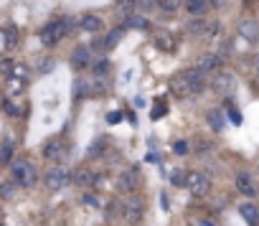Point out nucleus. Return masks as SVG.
<instances>
[{
  "mask_svg": "<svg viewBox=\"0 0 259 226\" xmlns=\"http://www.w3.org/2000/svg\"><path fill=\"white\" fill-rule=\"evenodd\" d=\"M170 92H173L176 97H191V94L203 92V74H201L198 69H186L183 74L173 76Z\"/></svg>",
  "mask_w": 259,
  "mask_h": 226,
  "instance_id": "nucleus-1",
  "label": "nucleus"
},
{
  "mask_svg": "<svg viewBox=\"0 0 259 226\" xmlns=\"http://www.w3.org/2000/svg\"><path fill=\"white\" fill-rule=\"evenodd\" d=\"M211 86H213V92H216V94L229 97V94H234V89H236V79H234L231 74H226V71H219V74L213 76Z\"/></svg>",
  "mask_w": 259,
  "mask_h": 226,
  "instance_id": "nucleus-8",
  "label": "nucleus"
},
{
  "mask_svg": "<svg viewBox=\"0 0 259 226\" xmlns=\"http://www.w3.org/2000/svg\"><path fill=\"white\" fill-rule=\"evenodd\" d=\"M44 183H46V191H64V188L71 183V173H69L64 165H56V168H51V170L46 173Z\"/></svg>",
  "mask_w": 259,
  "mask_h": 226,
  "instance_id": "nucleus-4",
  "label": "nucleus"
},
{
  "mask_svg": "<svg viewBox=\"0 0 259 226\" xmlns=\"http://www.w3.org/2000/svg\"><path fill=\"white\" fill-rule=\"evenodd\" d=\"M44 158L46 160H64L66 158V143L61 138H54L44 145Z\"/></svg>",
  "mask_w": 259,
  "mask_h": 226,
  "instance_id": "nucleus-10",
  "label": "nucleus"
},
{
  "mask_svg": "<svg viewBox=\"0 0 259 226\" xmlns=\"http://www.w3.org/2000/svg\"><path fill=\"white\" fill-rule=\"evenodd\" d=\"M168 115V102L165 99H158L155 104H153V109H150V117L153 120H160V117H165Z\"/></svg>",
  "mask_w": 259,
  "mask_h": 226,
  "instance_id": "nucleus-24",
  "label": "nucleus"
},
{
  "mask_svg": "<svg viewBox=\"0 0 259 226\" xmlns=\"http://www.w3.org/2000/svg\"><path fill=\"white\" fill-rule=\"evenodd\" d=\"M224 66V59L219 54H201L198 61H196V69L201 74H208V71H219Z\"/></svg>",
  "mask_w": 259,
  "mask_h": 226,
  "instance_id": "nucleus-9",
  "label": "nucleus"
},
{
  "mask_svg": "<svg viewBox=\"0 0 259 226\" xmlns=\"http://www.w3.org/2000/svg\"><path fill=\"white\" fill-rule=\"evenodd\" d=\"M208 125H211L213 130H224V127H226V115H224V109H219V107L208 109Z\"/></svg>",
  "mask_w": 259,
  "mask_h": 226,
  "instance_id": "nucleus-20",
  "label": "nucleus"
},
{
  "mask_svg": "<svg viewBox=\"0 0 259 226\" xmlns=\"http://www.w3.org/2000/svg\"><path fill=\"white\" fill-rule=\"evenodd\" d=\"M97 175H94V170H89V168H76L74 173H71V183H76V186H81V188H89V186H97Z\"/></svg>",
  "mask_w": 259,
  "mask_h": 226,
  "instance_id": "nucleus-11",
  "label": "nucleus"
},
{
  "mask_svg": "<svg viewBox=\"0 0 259 226\" xmlns=\"http://www.w3.org/2000/svg\"><path fill=\"white\" fill-rule=\"evenodd\" d=\"M79 26H81V31H87V33H99V31L104 28L102 18H99V16H94V13H87V16H81Z\"/></svg>",
  "mask_w": 259,
  "mask_h": 226,
  "instance_id": "nucleus-13",
  "label": "nucleus"
},
{
  "mask_svg": "<svg viewBox=\"0 0 259 226\" xmlns=\"http://www.w3.org/2000/svg\"><path fill=\"white\" fill-rule=\"evenodd\" d=\"M124 26L127 28H138V31H150V21L140 13H133L130 18H124Z\"/></svg>",
  "mask_w": 259,
  "mask_h": 226,
  "instance_id": "nucleus-21",
  "label": "nucleus"
},
{
  "mask_svg": "<svg viewBox=\"0 0 259 226\" xmlns=\"http://www.w3.org/2000/svg\"><path fill=\"white\" fill-rule=\"evenodd\" d=\"M3 107H6V112H8V115H11V117H18V115H21V109H18V107H16L13 102H6Z\"/></svg>",
  "mask_w": 259,
  "mask_h": 226,
  "instance_id": "nucleus-34",
  "label": "nucleus"
},
{
  "mask_svg": "<svg viewBox=\"0 0 259 226\" xmlns=\"http://www.w3.org/2000/svg\"><path fill=\"white\" fill-rule=\"evenodd\" d=\"M186 28H188V33H191V36H206V28H208V26H206V21H203V18H193Z\"/></svg>",
  "mask_w": 259,
  "mask_h": 226,
  "instance_id": "nucleus-23",
  "label": "nucleus"
},
{
  "mask_svg": "<svg viewBox=\"0 0 259 226\" xmlns=\"http://www.w3.org/2000/svg\"><path fill=\"white\" fill-rule=\"evenodd\" d=\"M3 43H6V49L8 51H13L16 46H18V41H21V33H18V28L13 26V23H8V26H3Z\"/></svg>",
  "mask_w": 259,
  "mask_h": 226,
  "instance_id": "nucleus-15",
  "label": "nucleus"
},
{
  "mask_svg": "<svg viewBox=\"0 0 259 226\" xmlns=\"http://www.w3.org/2000/svg\"><path fill=\"white\" fill-rule=\"evenodd\" d=\"M13 69H16L13 61H8V59H6V61H0V74H3V76L11 79V76H13Z\"/></svg>",
  "mask_w": 259,
  "mask_h": 226,
  "instance_id": "nucleus-28",
  "label": "nucleus"
},
{
  "mask_svg": "<svg viewBox=\"0 0 259 226\" xmlns=\"http://www.w3.org/2000/svg\"><path fill=\"white\" fill-rule=\"evenodd\" d=\"M173 153H176V155H188V143H186V140L173 143Z\"/></svg>",
  "mask_w": 259,
  "mask_h": 226,
  "instance_id": "nucleus-31",
  "label": "nucleus"
},
{
  "mask_svg": "<svg viewBox=\"0 0 259 226\" xmlns=\"http://www.w3.org/2000/svg\"><path fill=\"white\" fill-rule=\"evenodd\" d=\"M211 8L208 0H186V11L193 16V18H203V13Z\"/></svg>",
  "mask_w": 259,
  "mask_h": 226,
  "instance_id": "nucleus-19",
  "label": "nucleus"
},
{
  "mask_svg": "<svg viewBox=\"0 0 259 226\" xmlns=\"http://www.w3.org/2000/svg\"><path fill=\"white\" fill-rule=\"evenodd\" d=\"M84 203H89V206H94V208L99 206V201H97L94 196H84Z\"/></svg>",
  "mask_w": 259,
  "mask_h": 226,
  "instance_id": "nucleus-38",
  "label": "nucleus"
},
{
  "mask_svg": "<svg viewBox=\"0 0 259 226\" xmlns=\"http://www.w3.org/2000/svg\"><path fill=\"white\" fill-rule=\"evenodd\" d=\"M143 216H145V201L133 196V198H130V201L124 203V221L135 226V223H140V221H143Z\"/></svg>",
  "mask_w": 259,
  "mask_h": 226,
  "instance_id": "nucleus-6",
  "label": "nucleus"
},
{
  "mask_svg": "<svg viewBox=\"0 0 259 226\" xmlns=\"http://www.w3.org/2000/svg\"><path fill=\"white\" fill-rule=\"evenodd\" d=\"M11 158H13V143H11V140H6L3 145H0V165L11 163Z\"/></svg>",
  "mask_w": 259,
  "mask_h": 226,
  "instance_id": "nucleus-25",
  "label": "nucleus"
},
{
  "mask_svg": "<svg viewBox=\"0 0 259 226\" xmlns=\"http://www.w3.org/2000/svg\"><path fill=\"white\" fill-rule=\"evenodd\" d=\"M208 3H211V8H224L229 0H208Z\"/></svg>",
  "mask_w": 259,
  "mask_h": 226,
  "instance_id": "nucleus-37",
  "label": "nucleus"
},
{
  "mask_svg": "<svg viewBox=\"0 0 259 226\" xmlns=\"http://www.w3.org/2000/svg\"><path fill=\"white\" fill-rule=\"evenodd\" d=\"M87 64H89V46H76L71 54V66L81 71V69H87Z\"/></svg>",
  "mask_w": 259,
  "mask_h": 226,
  "instance_id": "nucleus-16",
  "label": "nucleus"
},
{
  "mask_svg": "<svg viewBox=\"0 0 259 226\" xmlns=\"http://www.w3.org/2000/svg\"><path fill=\"white\" fill-rule=\"evenodd\" d=\"M158 8L165 13H176L181 8V0H158Z\"/></svg>",
  "mask_w": 259,
  "mask_h": 226,
  "instance_id": "nucleus-27",
  "label": "nucleus"
},
{
  "mask_svg": "<svg viewBox=\"0 0 259 226\" xmlns=\"http://www.w3.org/2000/svg\"><path fill=\"white\" fill-rule=\"evenodd\" d=\"M107 71H109V61H107V59H102V61H97V64H94V74L104 76Z\"/></svg>",
  "mask_w": 259,
  "mask_h": 226,
  "instance_id": "nucleus-29",
  "label": "nucleus"
},
{
  "mask_svg": "<svg viewBox=\"0 0 259 226\" xmlns=\"http://www.w3.org/2000/svg\"><path fill=\"white\" fill-rule=\"evenodd\" d=\"M138 180H140L138 168H127V170H122V173L117 175V191H122V193H133V191L138 188Z\"/></svg>",
  "mask_w": 259,
  "mask_h": 226,
  "instance_id": "nucleus-7",
  "label": "nucleus"
},
{
  "mask_svg": "<svg viewBox=\"0 0 259 226\" xmlns=\"http://www.w3.org/2000/svg\"><path fill=\"white\" fill-rule=\"evenodd\" d=\"M226 112H229V120L234 125H241V115H239V112H234V109H226Z\"/></svg>",
  "mask_w": 259,
  "mask_h": 226,
  "instance_id": "nucleus-35",
  "label": "nucleus"
},
{
  "mask_svg": "<svg viewBox=\"0 0 259 226\" xmlns=\"http://www.w3.org/2000/svg\"><path fill=\"white\" fill-rule=\"evenodd\" d=\"M64 36H66L64 21H51V23H46V26L41 28V43H44V46H56Z\"/></svg>",
  "mask_w": 259,
  "mask_h": 226,
  "instance_id": "nucleus-5",
  "label": "nucleus"
},
{
  "mask_svg": "<svg viewBox=\"0 0 259 226\" xmlns=\"http://www.w3.org/2000/svg\"><path fill=\"white\" fill-rule=\"evenodd\" d=\"M198 226H211V223H208V221H201V223H198Z\"/></svg>",
  "mask_w": 259,
  "mask_h": 226,
  "instance_id": "nucleus-40",
  "label": "nucleus"
},
{
  "mask_svg": "<svg viewBox=\"0 0 259 226\" xmlns=\"http://www.w3.org/2000/svg\"><path fill=\"white\" fill-rule=\"evenodd\" d=\"M239 213H241V218H244L249 226H259V208H256L254 203H244V206H239Z\"/></svg>",
  "mask_w": 259,
  "mask_h": 226,
  "instance_id": "nucleus-18",
  "label": "nucleus"
},
{
  "mask_svg": "<svg viewBox=\"0 0 259 226\" xmlns=\"http://www.w3.org/2000/svg\"><path fill=\"white\" fill-rule=\"evenodd\" d=\"M186 188L191 191V196H206L211 191V178L203 170H188L186 173Z\"/></svg>",
  "mask_w": 259,
  "mask_h": 226,
  "instance_id": "nucleus-3",
  "label": "nucleus"
},
{
  "mask_svg": "<svg viewBox=\"0 0 259 226\" xmlns=\"http://www.w3.org/2000/svg\"><path fill=\"white\" fill-rule=\"evenodd\" d=\"M11 173H13V183L21 186V188H33L36 180H38L36 165L28 163V160H16V163L11 165Z\"/></svg>",
  "mask_w": 259,
  "mask_h": 226,
  "instance_id": "nucleus-2",
  "label": "nucleus"
},
{
  "mask_svg": "<svg viewBox=\"0 0 259 226\" xmlns=\"http://www.w3.org/2000/svg\"><path fill=\"white\" fill-rule=\"evenodd\" d=\"M94 155H102V143H94V145H92V150H89V158H94Z\"/></svg>",
  "mask_w": 259,
  "mask_h": 226,
  "instance_id": "nucleus-36",
  "label": "nucleus"
},
{
  "mask_svg": "<svg viewBox=\"0 0 259 226\" xmlns=\"http://www.w3.org/2000/svg\"><path fill=\"white\" fill-rule=\"evenodd\" d=\"M23 79H16V76H11V94H21L23 92Z\"/></svg>",
  "mask_w": 259,
  "mask_h": 226,
  "instance_id": "nucleus-30",
  "label": "nucleus"
},
{
  "mask_svg": "<svg viewBox=\"0 0 259 226\" xmlns=\"http://www.w3.org/2000/svg\"><path fill=\"white\" fill-rule=\"evenodd\" d=\"M236 191L244 193V196H249V198H254V196L259 193L256 186H254V178H251L249 173H239V175H236Z\"/></svg>",
  "mask_w": 259,
  "mask_h": 226,
  "instance_id": "nucleus-12",
  "label": "nucleus"
},
{
  "mask_svg": "<svg viewBox=\"0 0 259 226\" xmlns=\"http://www.w3.org/2000/svg\"><path fill=\"white\" fill-rule=\"evenodd\" d=\"M221 28H224L221 23H211V26L206 28V36H208V38H216V36H221Z\"/></svg>",
  "mask_w": 259,
  "mask_h": 226,
  "instance_id": "nucleus-33",
  "label": "nucleus"
},
{
  "mask_svg": "<svg viewBox=\"0 0 259 226\" xmlns=\"http://www.w3.org/2000/svg\"><path fill=\"white\" fill-rule=\"evenodd\" d=\"M256 66H259V61H256Z\"/></svg>",
  "mask_w": 259,
  "mask_h": 226,
  "instance_id": "nucleus-41",
  "label": "nucleus"
},
{
  "mask_svg": "<svg viewBox=\"0 0 259 226\" xmlns=\"http://www.w3.org/2000/svg\"><path fill=\"white\" fill-rule=\"evenodd\" d=\"M107 120H109V122H119V120H122V115H119V112H117V115H109Z\"/></svg>",
  "mask_w": 259,
  "mask_h": 226,
  "instance_id": "nucleus-39",
  "label": "nucleus"
},
{
  "mask_svg": "<svg viewBox=\"0 0 259 226\" xmlns=\"http://www.w3.org/2000/svg\"><path fill=\"white\" fill-rule=\"evenodd\" d=\"M170 183H173V186H186V173L178 168V170L170 175Z\"/></svg>",
  "mask_w": 259,
  "mask_h": 226,
  "instance_id": "nucleus-32",
  "label": "nucleus"
},
{
  "mask_svg": "<svg viewBox=\"0 0 259 226\" xmlns=\"http://www.w3.org/2000/svg\"><path fill=\"white\" fill-rule=\"evenodd\" d=\"M155 49H160V51L170 54V51L176 49V38H173L168 31H158V33H155Z\"/></svg>",
  "mask_w": 259,
  "mask_h": 226,
  "instance_id": "nucleus-17",
  "label": "nucleus"
},
{
  "mask_svg": "<svg viewBox=\"0 0 259 226\" xmlns=\"http://www.w3.org/2000/svg\"><path fill=\"white\" fill-rule=\"evenodd\" d=\"M16 196V183H0V198H3V201H11Z\"/></svg>",
  "mask_w": 259,
  "mask_h": 226,
  "instance_id": "nucleus-26",
  "label": "nucleus"
},
{
  "mask_svg": "<svg viewBox=\"0 0 259 226\" xmlns=\"http://www.w3.org/2000/svg\"><path fill=\"white\" fill-rule=\"evenodd\" d=\"M239 36H244L246 41H256L259 38V23L251 21V18H244L239 23Z\"/></svg>",
  "mask_w": 259,
  "mask_h": 226,
  "instance_id": "nucleus-14",
  "label": "nucleus"
},
{
  "mask_svg": "<svg viewBox=\"0 0 259 226\" xmlns=\"http://www.w3.org/2000/svg\"><path fill=\"white\" fill-rule=\"evenodd\" d=\"M122 36H124V31H122V28H114V31H112V33H109V36L102 41V51H112V49H114V46L122 41Z\"/></svg>",
  "mask_w": 259,
  "mask_h": 226,
  "instance_id": "nucleus-22",
  "label": "nucleus"
}]
</instances>
